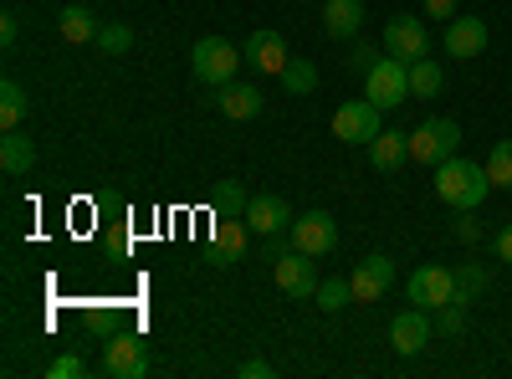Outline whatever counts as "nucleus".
Segmentation results:
<instances>
[{"mask_svg":"<svg viewBox=\"0 0 512 379\" xmlns=\"http://www.w3.org/2000/svg\"><path fill=\"white\" fill-rule=\"evenodd\" d=\"M436 195H441L451 210H482V200L492 195V180H487L482 164L451 154V159L436 164Z\"/></svg>","mask_w":512,"mask_h":379,"instance_id":"1","label":"nucleus"},{"mask_svg":"<svg viewBox=\"0 0 512 379\" xmlns=\"http://www.w3.org/2000/svg\"><path fill=\"white\" fill-rule=\"evenodd\" d=\"M241 62H246V52H236L226 36H205V41H195V52H190V72H195V82H205V88H226V82H236Z\"/></svg>","mask_w":512,"mask_h":379,"instance_id":"2","label":"nucleus"},{"mask_svg":"<svg viewBox=\"0 0 512 379\" xmlns=\"http://www.w3.org/2000/svg\"><path fill=\"white\" fill-rule=\"evenodd\" d=\"M364 98L379 108V113H390V108H400L405 98H410V67L400 62V57H390L384 52L369 72H364Z\"/></svg>","mask_w":512,"mask_h":379,"instance_id":"3","label":"nucleus"},{"mask_svg":"<svg viewBox=\"0 0 512 379\" xmlns=\"http://www.w3.org/2000/svg\"><path fill=\"white\" fill-rule=\"evenodd\" d=\"M456 149H461V123L456 118H425L420 129L410 134V159L415 164H431V170H436L441 159H451Z\"/></svg>","mask_w":512,"mask_h":379,"instance_id":"4","label":"nucleus"},{"mask_svg":"<svg viewBox=\"0 0 512 379\" xmlns=\"http://www.w3.org/2000/svg\"><path fill=\"white\" fill-rule=\"evenodd\" d=\"M318 257H308V251H277L272 257V272H277V287L287 292L292 303H308V298H318V267H313Z\"/></svg>","mask_w":512,"mask_h":379,"instance_id":"5","label":"nucleus"},{"mask_svg":"<svg viewBox=\"0 0 512 379\" xmlns=\"http://www.w3.org/2000/svg\"><path fill=\"white\" fill-rule=\"evenodd\" d=\"M405 298L425 313H441L446 303H456V272L451 267H415L405 282Z\"/></svg>","mask_w":512,"mask_h":379,"instance_id":"6","label":"nucleus"},{"mask_svg":"<svg viewBox=\"0 0 512 379\" xmlns=\"http://www.w3.org/2000/svg\"><path fill=\"white\" fill-rule=\"evenodd\" d=\"M384 52L400 57L405 67L420 62V57H431V31H425L420 16H395L390 26H384Z\"/></svg>","mask_w":512,"mask_h":379,"instance_id":"7","label":"nucleus"},{"mask_svg":"<svg viewBox=\"0 0 512 379\" xmlns=\"http://www.w3.org/2000/svg\"><path fill=\"white\" fill-rule=\"evenodd\" d=\"M103 369L113 379H144L149 374V344L139 333H118V339L103 344Z\"/></svg>","mask_w":512,"mask_h":379,"instance_id":"8","label":"nucleus"},{"mask_svg":"<svg viewBox=\"0 0 512 379\" xmlns=\"http://www.w3.org/2000/svg\"><path fill=\"white\" fill-rule=\"evenodd\" d=\"M287 241L297 251H308V257H328V251L338 246V221L328 216V210H308V216H297Z\"/></svg>","mask_w":512,"mask_h":379,"instance_id":"9","label":"nucleus"},{"mask_svg":"<svg viewBox=\"0 0 512 379\" xmlns=\"http://www.w3.org/2000/svg\"><path fill=\"white\" fill-rule=\"evenodd\" d=\"M379 129H384V123H379V108L369 98H354V103H344L333 113V139H344V144H364L369 149V139Z\"/></svg>","mask_w":512,"mask_h":379,"instance_id":"10","label":"nucleus"},{"mask_svg":"<svg viewBox=\"0 0 512 379\" xmlns=\"http://www.w3.org/2000/svg\"><path fill=\"white\" fill-rule=\"evenodd\" d=\"M436 339V323H431V313H425V308H405L395 323H390V349L400 354V359H415L425 344H431Z\"/></svg>","mask_w":512,"mask_h":379,"instance_id":"11","label":"nucleus"},{"mask_svg":"<svg viewBox=\"0 0 512 379\" xmlns=\"http://www.w3.org/2000/svg\"><path fill=\"white\" fill-rule=\"evenodd\" d=\"M487 41H492V31H487L482 16H451V21H446V36H441V47H446V57L472 62V57L487 52Z\"/></svg>","mask_w":512,"mask_h":379,"instance_id":"12","label":"nucleus"},{"mask_svg":"<svg viewBox=\"0 0 512 379\" xmlns=\"http://www.w3.org/2000/svg\"><path fill=\"white\" fill-rule=\"evenodd\" d=\"M349 282H354V303H379L384 292L395 287V257L374 251V257H364V262L349 272Z\"/></svg>","mask_w":512,"mask_h":379,"instance_id":"13","label":"nucleus"},{"mask_svg":"<svg viewBox=\"0 0 512 379\" xmlns=\"http://www.w3.org/2000/svg\"><path fill=\"white\" fill-rule=\"evenodd\" d=\"M246 241H251L246 216H216V231H210V267L241 262L246 257Z\"/></svg>","mask_w":512,"mask_h":379,"instance_id":"14","label":"nucleus"},{"mask_svg":"<svg viewBox=\"0 0 512 379\" xmlns=\"http://www.w3.org/2000/svg\"><path fill=\"white\" fill-rule=\"evenodd\" d=\"M292 221L297 216H292V205L282 195H251V205H246V226L256 236H287Z\"/></svg>","mask_w":512,"mask_h":379,"instance_id":"15","label":"nucleus"},{"mask_svg":"<svg viewBox=\"0 0 512 379\" xmlns=\"http://www.w3.org/2000/svg\"><path fill=\"white\" fill-rule=\"evenodd\" d=\"M216 108H221L226 118L246 123V118H256V113L267 108V93L256 88V82H226V88H216Z\"/></svg>","mask_w":512,"mask_h":379,"instance_id":"16","label":"nucleus"},{"mask_svg":"<svg viewBox=\"0 0 512 379\" xmlns=\"http://www.w3.org/2000/svg\"><path fill=\"white\" fill-rule=\"evenodd\" d=\"M241 52H246V62H251L256 72H272V77H277V72L287 67V41H282V31H251Z\"/></svg>","mask_w":512,"mask_h":379,"instance_id":"17","label":"nucleus"},{"mask_svg":"<svg viewBox=\"0 0 512 379\" xmlns=\"http://www.w3.org/2000/svg\"><path fill=\"white\" fill-rule=\"evenodd\" d=\"M405 159H410V134H400V129H379V134L369 139V164H374L379 175H395Z\"/></svg>","mask_w":512,"mask_h":379,"instance_id":"18","label":"nucleus"},{"mask_svg":"<svg viewBox=\"0 0 512 379\" xmlns=\"http://www.w3.org/2000/svg\"><path fill=\"white\" fill-rule=\"evenodd\" d=\"M364 26V0H323V31L338 36V41H349L359 36Z\"/></svg>","mask_w":512,"mask_h":379,"instance_id":"19","label":"nucleus"},{"mask_svg":"<svg viewBox=\"0 0 512 379\" xmlns=\"http://www.w3.org/2000/svg\"><path fill=\"white\" fill-rule=\"evenodd\" d=\"M31 164H36V144L21 129H6V139H0V170H6V175H26Z\"/></svg>","mask_w":512,"mask_h":379,"instance_id":"20","label":"nucleus"},{"mask_svg":"<svg viewBox=\"0 0 512 379\" xmlns=\"http://www.w3.org/2000/svg\"><path fill=\"white\" fill-rule=\"evenodd\" d=\"M277 82H282L287 98H308V93L318 88V67H313L308 57H287V67L277 72Z\"/></svg>","mask_w":512,"mask_h":379,"instance_id":"21","label":"nucleus"},{"mask_svg":"<svg viewBox=\"0 0 512 379\" xmlns=\"http://www.w3.org/2000/svg\"><path fill=\"white\" fill-rule=\"evenodd\" d=\"M98 26H103V21H98L88 6H67L62 21H57L62 41H72V47H82V41H98Z\"/></svg>","mask_w":512,"mask_h":379,"instance_id":"22","label":"nucleus"},{"mask_svg":"<svg viewBox=\"0 0 512 379\" xmlns=\"http://www.w3.org/2000/svg\"><path fill=\"white\" fill-rule=\"evenodd\" d=\"M441 88H446V72L436 57L410 62V98H441Z\"/></svg>","mask_w":512,"mask_h":379,"instance_id":"23","label":"nucleus"},{"mask_svg":"<svg viewBox=\"0 0 512 379\" xmlns=\"http://www.w3.org/2000/svg\"><path fill=\"white\" fill-rule=\"evenodd\" d=\"M26 113H31V98H26V88L21 82H0V129H21L26 123Z\"/></svg>","mask_w":512,"mask_h":379,"instance_id":"24","label":"nucleus"},{"mask_svg":"<svg viewBox=\"0 0 512 379\" xmlns=\"http://www.w3.org/2000/svg\"><path fill=\"white\" fill-rule=\"evenodd\" d=\"M487 180L492 190H512V139H497L487 154Z\"/></svg>","mask_w":512,"mask_h":379,"instance_id":"25","label":"nucleus"},{"mask_svg":"<svg viewBox=\"0 0 512 379\" xmlns=\"http://www.w3.org/2000/svg\"><path fill=\"white\" fill-rule=\"evenodd\" d=\"M349 303H354V282H349V277L318 282V308H323V313H344Z\"/></svg>","mask_w":512,"mask_h":379,"instance_id":"26","label":"nucleus"},{"mask_svg":"<svg viewBox=\"0 0 512 379\" xmlns=\"http://www.w3.org/2000/svg\"><path fill=\"white\" fill-rule=\"evenodd\" d=\"M93 47H98L103 57H123L128 47H134V31H128L123 21H103V26H98V41H93Z\"/></svg>","mask_w":512,"mask_h":379,"instance_id":"27","label":"nucleus"},{"mask_svg":"<svg viewBox=\"0 0 512 379\" xmlns=\"http://www.w3.org/2000/svg\"><path fill=\"white\" fill-rule=\"evenodd\" d=\"M477 292H487V272L477 262L456 267V303H477Z\"/></svg>","mask_w":512,"mask_h":379,"instance_id":"28","label":"nucleus"},{"mask_svg":"<svg viewBox=\"0 0 512 379\" xmlns=\"http://www.w3.org/2000/svg\"><path fill=\"white\" fill-rule=\"evenodd\" d=\"M246 205H251V195H246L241 180H226L216 190V216H246Z\"/></svg>","mask_w":512,"mask_h":379,"instance_id":"29","label":"nucleus"},{"mask_svg":"<svg viewBox=\"0 0 512 379\" xmlns=\"http://www.w3.org/2000/svg\"><path fill=\"white\" fill-rule=\"evenodd\" d=\"M436 328H441V339H461L466 333V303H446L436 313Z\"/></svg>","mask_w":512,"mask_h":379,"instance_id":"30","label":"nucleus"},{"mask_svg":"<svg viewBox=\"0 0 512 379\" xmlns=\"http://www.w3.org/2000/svg\"><path fill=\"white\" fill-rule=\"evenodd\" d=\"M379 57H384V41H379V47H374V41H359V47L349 52V67H354V72L364 77V72H369V67L379 62Z\"/></svg>","mask_w":512,"mask_h":379,"instance_id":"31","label":"nucleus"},{"mask_svg":"<svg viewBox=\"0 0 512 379\" xmlns=\"http://www.w3.org/2000/svg\"><path fill=\"white\" fill-rule=\"evenodd\" d=\"M477 236H482V226H477V210H456V241L472 246Z\"/></svg>","mask_w":512,"mask_h":379,"instance_id":"32","label":"nucleus"},{"mask_svg":"<svg viewBox=\"0 0 512 379\" xmlns=\"http://www.w3.org/2000/svg\"><path fill=\"white\" fill-rule=\"evenodd\" d=\"M47 374H52V379H77V374H82V359H77V354H62V359L47 364Z\"/></svg>","mask_w":512,"mask_h":379,"instance_id":"33","label":"nucleus"},{"mask_svg":"<svg viewBox=\"0 0 512 379\" xmlns=\"http://www.w3.org/2000/svg\"><path fill=\"white\" fill-rule=\"evenodd\" d=\"M236 374H241V379H272V374H277V369H272V364H267V359H246V364H241V369H236Z\"/></svg>","mask_w":512,"mask_h":379,"instance_id":"34","label":"nucleus"},{"mask_svg":"<svg viewBox=\"0 0 512 379\" xmlns=\"http://www.w3.org/2000/svg\"><path fill=\"white\" fill-rule=\"evenodd\" d=\"M16 31H21V26H16V16L6 11V16H0V47H6V52L16 47Z\"/></svg>","mask_w":512,"mask_h":379,"instance_id":"35","label":"nucleus"},{"mask_svg":"<svg viewBox=\"0 0 512 379\" xmlns=\"http://www.w3.org/2000/svg\"><path fill=\"white\" fill-rule=\"evenodd\" d=\"M497 262H507V267H512V226H502V231H497Z\"/></svg>","mask_w":512,"mask_h":379,"instance_id":"36","label":"nucleus"},{"mask_svg":"<svg viewBox=\"0 0 512 379\" xmlns=\"http://www.w3.org/2000/svg\"><path fill=\"white\" fill-rule=\"evenodd\" d=\"M425 16H456V0H425Z\"/></svg>","mask_w":512,"mask_h":379,"instance_id":"37","label":"nucleus"},{"mask_svg":"<svg viewBox=\"0 0 512 379\" xmlns=\"http://www.w3.org/2000/svg\"><path fill=\"white\" fill-rule=\"evenodd\" d=\"M308 6H313V0H308Z\"/></svg>","mask_w":512,"mask_h":379,"instance_id":"38","label":"nucleus"}]
</instances>
